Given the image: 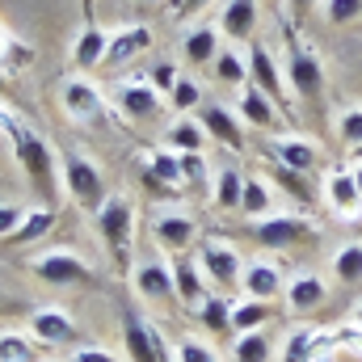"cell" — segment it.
Wrapping results in <instances>:
<instances>
[{
	"label": "cell",
	"instance_id": "1",
	"mask_svg": "<svg viewBox=\"0 0 362 362\" xmlns=\"http://www.w3.org/2000/svg\"><path fill=\"white\" fill-rule=\"evenodd\" d=\"M93 223H97V236L110 249V262L118 270H131V240H135V206H131V198L127 194H110L93 211Z\"/></svg>",
	"mask_w": 362,
	"mask_h": 362
},
{
	"label": "cell",
	"instance_id": "2",
	"mask_svg": "<svg viewBox=\"0 0 362 362\" xmlns=\"http://www.w3.org/2000/svg\"><path fill=\"white\" fill-rule=\"evenodd\" d=\"M282 76H286V93H295L308 105H320V97H325V64L295 34H286V68H282Z\"/></svg>",
	"mask_w": 362,
	"mask_h": 362
},
{
	"label": "cell",
	"instance_id": "3",
	"mask_svg": "<svg viewBox=\"0 0 362 362\" xmlns=\"http://www.w3.org/2000/svg\"><path fill=\"white\" fill-rule=\"evenodd\" d=\"M59 177H64L68 198H72L76 206H85L89 215L110 198V189H105V173L97 169V160L81 156V152H64V160H59Z\"/></svg>",
	"mask_w": 362,
	"mask_h": 362
},
{
	"label": "cell",
	"instance_id": "4",
	"mask_svg": "<svg viewBox=\"0 0 362 362\" xmlns=\"http://www.w3.org/2000/svg\"><path fill=\"white\" fill-rule=\"evenodd\" d=\"M253 236H257L262 249L291 253V249L316 240V223H312V219H299V215H286V211H270V215L253 219Z\"/></svg>",
	"mask_w": 362,
	"mask_h": 362
},
{
	"label": "cell",
	"instance_id": "5",
	"mask_svg": "<svg viewBox=\"0 0 362 362\" xmlns=\"http://www.w3.org/2000/svg\"><path fill=\"white\" fill-rule=\"evenodd\" d=\"M30 274L38 282H47V286H89L97 278L89 262L81 253H72V249H47V253L30 257Z\"/></svg>",
	"mask_w": 362,
	"mask_h": 362
},
{
	"label": "cell",
	"instance_id": "6",
	"mask_svg": "<svg viewBox=\"0 0 362 362\" xmlns=\"http://www.w3.org/2000/svg\"><path fill=\"white\" fill-rule=\"evenodd\" d=\"M198 266L206 274V282L211 286H219V291H232V286H240V274H245V257H240V249L232 245V240H219V236H206L202 245H198Z\"/></svg>",
	"mask_w": 362,
	"mask_h": 362
},
{
	"label": "cell",
	"instance_id": "7",
	"mask_svg": "<svg viewBox=\"0 0 362 362\" xmlns=\"http://www.w3.org/2000/svg\"><path fill=\"white\" fill-rule=\"evenodd\" d=\"M8 139H13V152H17V160H21V169L30 173V181H55V156H51V144L38 135V131H30L21 118L8 127Z\"/></svg>",
	"mask_w": 362,
	"mask_h": 362
},
{
	"label": "cell",
	"instance_id": "8",
	"mask_svg": "<svg viewBox=\"0 0 362 362\" xmlns=\"http://www.w3.org/2000/svg\"><path fill=\"white\" fill-rule=\"evenodd\" d=\"M148 228H152V240H156L165 253H173V257H181V253L198 240V223H194V215L181 211V206H160V211H152Z\"/></svg>",
	"mask_w": 362,
	"mask_h": 362
},
{
	"label": "cell",
	"instance_id": "9",
	"mask_svg": "<svg viewBox=\"0 0 362 362\" xmlns=\"http://www.w3.org/2000/svg\"><path fill=\"white\" fill-rule=\"evenodd\" d=\"M320 194H325L329 211L341 223H358L362 219V185L354 177V169H329L325 181H320Z\"/></svg>",
	"mask_w": 362,
	"mask_h": 362
},
{
	"label": "cell",
	"instance_id": "10",
	"mask_svg": "<svg viewBox=\"0 0 362 362\" xmlns=\"http://www.w3.org/2000/svg\"><path fill=\"white\" fill-rule=\"evenodd\" d=\"M282 303H286V312H295V316H312V312H320V308L329 303V282H325V274L320 270L286 274Z\"/></svg>",
	"mask_w": 362,
	"mask_h": 362
},
{
	"label": "cell",
	"instance_id": "11",
	"mask_svg": "<svg viewBox=\"0 0 362 362\" xmlns=\"http://www.w3.org/2000/svg\"><path fill=\"white\" fill-rule=\"evenodd\" d=\"M266 156L282 169H295V173H316L320 169V144L308 139V135H270L266 144Z\"/></svg>",
	"mask_w": 362,
	"mask_h": 362
},
{
	"label": "cell",
	"instance_id": "12",
	"mask_svg": "<svg viewBox=\"0 0 362 362\" xmlns=\"http://www.w3.org/2000/svg\"><path fill=\"white\" fill-rule=\"evenodd\" d=\"M114 101L122 105V114H127V118L148 122V118H156V114H160L165 93L156 89L148 76H127V81H118V85H114Z\"/></svg>",
	"mask_w": 362,
	"mask_h": 362
},
{
	"label": "cell",
	"instance_id": "13",
	"mask_svg": "<svg viewBox=\"0 0 362 362\" xmlns=\"http://www.w3.org/2000/svg\"><path fill=\"white\" fill-rule=\"evenodd\" d=\"M198 122L206 127V135H211L219 148H228V152H240V148H245V122H240V114H236L232 105H223V101H202V105H198Z\"/></svg>",
	"mask_w": 362,
	"mask_h": 362
},
{
	"label": "cell",
	"instance_id": "14",
	"mask_svg": "<svg viewBox=\"0 0 362 362\" xmlns=\"http://www.w3.org/2000/svg\"><path fill=\"white\" fill-rule=\"evenodd\" d=\"M245 64H249V81L245 85H257V89L274 97L278 105H282V97H286V76H282V68H278V59H274V51L266 42H249L245 47Z\"/></svg>",
	"mask_w": 362,
	"mask_h": 362
},
{
	"label": "cell",
	"instance_id": "15",
	"mask_svg": "<svg viewBox=\"0 0 362 362\" xmlns=\"http://www.w3.org/2000/svg\"><path fill=\"white\" fill-rule=\"evenodd\" d=\"M59 105H64V114L72 122H93V118L105 114V93L85 76H68L64 89H59Z\"/></svg>",
	"mask_w": 362,
	"mask_h": 362
},
{
	"label": "cell",
	"instance_id": "16",
	"mask_svg": "<svg viewBox=\"0 0 362 362\" xmlns=\"http://www.w3.org/2000/svg\"><path fill=\"white\" fill-rule=\"evenodd\" d=\"M131 291L144 303H173L177 299V291H173V266H165V262H139V266H131Z\"/></svg>",
	"mask_w": 362,
	"mask_h": 362
},
{
	"label": "cell",
	"instance_id": "17",
	"mask_svg": "<svg viewBox=\"0 0 362 362\" xmlns=\"http://www.w3.org/2000/svg\"><path fill=\"white\" fill-rule=\"evenodd\" d=\"M257 0H219V17H215V25H219V34L228 38V42H253V34H257Z\"/></svg>",
	"mask_w": 362,
	"mask_h": 362
},
{
	"label": "cell",
	"instance_id": "18",
	"mask_svg": "<svg viewBox=\"0 0 362 362\" xmlns=\"http://www.w3.org/2000/svg\"><path fill=\"white\" fill-rule=\"evenodd\" d=\"M25 333L38 346H68V341H76V320L64 308H34Z\"/></svg>",
	"mask_w": 362,
	"mask_h": 362
},
{
	"label": "cell",
	"instance_id": "19",
	"mask_svg": "<svg viewBox=\"0 0 362 362\" xmlns=\"http://www.w3.org/2000/svg\"><path fill=\"white\" fill-rule=\"evenodd\" d=\"M152 47V30L148 25H118L105 42V68H127L139 55H148Z\"/></svg>",
	"mask_w": 362,
	"mask_h": 362
},
{
	"label": "cell",
	"instance_id": "20",
	"mask_svg": "<svg viewBox=\"0 0 362 362\" xmlns=\"http://www.w3.org/2000/svg\"><path fill=\"white\" fill-rule=\"evenodd\" d=\"M282 286H286V274L278 270L274 262L266 257H253V262H245V274H240V291L249 295V299H282Z\"/></svg>",
	"mask_w": 362,
	"mask_h": 362
},
{
	"label": "cell",
	"instance_id": "21",
	"mask_svg": "<svg viewBox=\"0 0 362 362\" xmlns=\"http://www.w3.org/2000/svg\"><path fill=\"white\" fill-rule=\"evenodd\" d=\"M122 341H127V358L131 362H160V333L139 316V312H122Z\"/></svg>",
	"mask_w": 362,
	"mask_h": 362
},
{
	"label": "cell",
	"instance_id": "22",
	"mask_svg": "<svg viewBox=\"0 0 362 362\" xmlns=\"http://www.w3.org/2000/svg\"><path fill=\"white\" fill-rule=\"evenodd\" d=\"M219 51H223V34H219V25L198 21V25H189L185 38H181V59H185L189 68H206V64H215Z\"/></svg>",
	"mask_w": 362,
	"mask_h": 362
},
{
	"label": "cell",
	"instance_id": "23",
	"mask_svg": "<svg viewBox=\"0 0 362 362\" xmlns=\"http://www.w3.org/2000/svg\"><path fill=\"white\" fill-rule=\"evenodd\" d=\"M236 114H240V122H245V127H253V131H274V127L282 122L278 101H274V97H266L257 85H240Z\"/></svg>",
	"mask_w": 362,
	"mask_h": 362
},
{
	"label": "cell",
	"instance_id": "24",
	"mask_svg": "<svg viewBox=\"0 0 362 362\" xmlns=\"http://www.w3.org/2000/svg\"><path fill=\"white\" fill-rule=\"evenodd\" d=\"M173 291H177V303H185V308H198L211 295V282L198 266V257H185V253L173 257Z\"/></svg>",
	"mask_w": 362,
	"mask_h": 362
},
{
	"label": "cell",
	"instance_id": "25",
	"mask_svg": "<svg viewBox=\"0 0 362 362\" xmlns=\"http://www.w3.org/2000/svg\"><path fill=\"white\" fill-rule=\"evenodd\" d=\"M105 42H110V34L97 30V21H93V25H81V34L72 38V68H76V72L101 68V64H105Z\"/></svg>",
	"mask_w": 362,
	"mask_h": 362
},
{
	"label": "cell",
	"instance_id": "26",
	"mask_svg": "<svg viewBox=\"0 0 362 362\" xmlns=\"http://www.w3.org/2000/svg\"><path fill=\"white\" fill-rule=\"evenodd\" d=\"M206 127L198 122V114H177L165 131V148L173 152H206Z\"/></svg>",
	"mask_w": 362,
	"mask_h": 362
},
{
	"label": "cell",
	"instance_id": "27",
	"mask_svg": "<svg viewBox=\"0 0 362 362\" xmlns=\"http://www.w3.org/2000/svg\"><path fill=\"white\" fill-rule=\"evenodd\" d=\"M270 211H278V206H274V189L266 185V177L245 173V189H240V206H236V215H240L245 223H253V219H262V215H270Z\"/></svg>",
	"mask_w": 362,
	"mask_h": 362
},
{
	"label": "cell",
	"instance_id": "28",
	"mask_svg": "<svg viewBox=\"0 0 362 362\" xmlns=\"http://www.w3.org/2000/svg\"><path fill=\"white\" fill-rule=\"evenodd\" d=\"M139 165H144V169H148L152 177L160 181V185H165L169 194L185 185V177H181V156L173 152V148H148V152L139 156Z\"/></svg>",
	"mask_w": 362,
	"mask_h": 362
},
{
	"label": "cell",
	"instance_id": "29",
	"mask_svg": "<svg viewBox=\"0 0 362 362\" xmlns=\"http://www.w3.org/2000/svg\"><path fill=\"white\" fill-rule=\"evenodd\" d=\"M329 274L341 282V286H358L362 282V240H346L333 249L329 257Z\"/></svg>",
	"mask_w": 362,
	"mask_h": 362
},
{
	"label": "cell",
	"instance_id": "30",
	"mask_svg": "<svg viewBox=\"0 0 362 362\" xmlns=\"http://www.w3.org/2000/svg\"><path fill=\"white\" fill-rule=\"evenodd\" d=\"M274 316V303L266 299H236L232 303V333H257V329H266Z\"/></svg>",
	"mask_w": 362,
	"mask_h": 362
},
{
	"label": "cell",
	"instance_id": "31",
	"mask_svg": "<svg viewBox=\"0 0 362 362\" xmlns=\"http://www.w3.org/2000/svg\"><path fill=\"white\" fill-rule=\"evenodd\" d=\"M240 189H245V173L240 169H215V177H211V202L219 211H236L240 206Z\"/></svg>",
	"mask_w": 362,
	"mask_h": 362
},
{
	"label": "cell",
	"instance_id": "32",
	"mask_svg": "<svg viewBox=\"0 0 362 362\" xmlns=\"http://www.w3.org/2000/svg\"><path fill=\"white\" fill-rule=\"evenodd\" d=\"M194 316H198V325H202L206 333H232V303H228L223 295H215V291L194 308Z\"/></svg>",
	"mask_w": 362,
	"mask_h": 362
},
{
	"label": "cell",
	"instance_id": "33",
	"mask_svg": "<svg viewBox=\"0 0 362 362\" xmlns=\"http://www.w3.org/2000/svg\"><path fill=\"white\" fill-rule=\"evenodd\" d=\"M51 228H55V211L51 206H25V219L13 232V245H38Z\"/></svg>",
	"mask_w": 362,
	"mask_h": 362
},
{
	"label": "cell",
	"instance_id": "34",
	"mask_svg": "<svg viewBox=\"0 0 362 362\" xmlns=\"http://www.w3.org/2000/svg\"><path fill=\"white\" fill-rule=\"evenodd\" d=\"M232 358H236V362H270L274 358L270 333H266V329H257V333H236Z\"/></svg>",
	"mask_w": 362,
	"mask_h": 362
},
{
	"label": "cell",
	"instance_id": "35",
	"mask_svg": "<svg viewBox=\"0 0 362 362\" xmlns=\"http://www.w3.org/2000/svg\"><path fill=\"white\" fill-rule=\"evenodd\" d=\"M0 362H38V341L21 329L0 333Z\"/></svg>",
	"mask_w": 362,
	"mask_h": 362
},
{
	"label": "cell",
	"instance_id": "36",
	"mask_svg": "<svg viewBox=\"0 0 362 362\" xmlns=\"http://www.w3.org/2000/svg\"><path fill=\"white\" fill-rule=\"evenodd\" d=\"M211 68H215V76H219L223 85H245V81H249V64H245L240 47H223Z\"/></svg>",
	"mask_w": 362,
	"mask_h": 362
},
{
	"label": "cell",
	"instance_id": "37",
	"mask_svg": "<svg viewBox=\"0 0 362 362\" xmlns=\"http://www.w3.org/2000/svg\"><path fill=\"white\" fill-rule=\"evenodd\" d=\"M337 135H341V144H346L350 152H358L362 148V105L337 110Z\"/></svg>",
	"mask_w": 362,
	"mask_h": 362
},
{
	"label": "cell",
	"instance_id": "38",
	"mask_svg": "<svg viewBox=\"0 0 362 362\" xmlns=\"http://www.w3.org/2000/svg\"><path fill=\"white\" fill-rule=\"evenodd\" d=\"M169 101H173V114H189V110H198L206 97H202V85L198 81H189V76H181L173 93H169Z\"/></svg>",
	"mask_w": 362,
	"mask_h": 362
},
{
	"label": "cell",
	"instance_id": "39",
	"mask_svg": "<svg viewBox=\"0 0 362 362\" xmlns=\"http://www.w3.org/2000/svg\"><path fill=\"white\" fill-rule=\"evenodd\" d=\"M320 13L329 25H350V21H358L362 0H320Z\"/></svg>",
	"mask_w": 362,
	"mask_h": 362
},
{
	"label": "cell",
	"instance_id": "40",
	"mask_svg": "<svg viewBox=\"0 0 362 362\" xmlns=\"http://www.w3.org/2000/svg\"><path fill=\"white\" fill-rule=\"evenodd\" d=\"M308 173H295V169H282V165H274V181L295 198V202H312V185H308Z\"/></svg>",
	"mask_w": 362,
	"mask_h": 362
},
{
	"label": "cell",
	"instance_id": "41",
	"mask_svg": "<svg viewBox=\"0 0 362 362\" xmlns=\"http://www.w3.org/2000/svg\"><path fill=\"white\" fill-rule=\"evenodd\" d=\"M173 354H177V362H219L215 346H211V341H202V337H181Z\"/></svg>",
	"mask_w": 362,
	"mask_h": 362
},
{
	"label": "cell",
	"instance_id": "42",
	"mask_svg": "<svg viewBox=\"0 0 362 362\" xmlns=\"http://www.w3.org/2000/svg\"><path fill=\"white\" fill-rule=\"evenodd\" d=\"M177 156H181V177H185V185H202V181L215 177L202 152H177Z\"/></svg>",
	"mask_w": 362,
	"mask_h": 362
},
{
	"label": "cell",
	"instance_id": "43",
	"mask_svg": "<svg viewBox=\"0 0 362 362\" xmlns=\"http://www.w3.org/2000/svg\"><path fill=\"white\" fill-rule=\"evenodd\" d=\"M21 219H25L21 202H0V240H13V232L21 228Z\"/></svg>",
	"mask_w": 362,
	"mask_h": 362
},
{
	"label": "cell",
	"instance_id": "44",
	"mask_svg": "<svg viewBox=\"0 0 362 362\" xmlns=\"http://www.w3.org/2000/svg\"><path fill=\"white\" fill-rule=\"evenodd\" d=\"M72 362H122V358L105 346H81V350H72Z\"/></svg>",
	"mask_w": 362,
	"mask_h": 362
},
{
	"label": "cell",
	"instance_id": "45",
	"mask_svg": "<svg viewBox=\"0 0 362 362\" xmlns=\"http://www.w3.org/2000/svg\"><path fill=\"white\" fill-rule=\"evenodd\" d=\"M148 81H152V85H156L160 93H173V85L181 81V72H177V64H160V68H156Z\"/></svg>",
	"mask_w": 362,
	"mask_h": 362
},
{
	"label": "cell",
	"instance_id": "46",
	"mask_svg": "<svg viewBox=\"0 0 362 362\" xmlns=\"http://www.w3.org/2000/svg\"><path fill=\"white\" fill-rule=\"evenodd\" d=\"M215 0H177V13L173 17H194V13H206Z\"/></svg>",
	"mask_w": 362,
	"mask_h": 362
},
{
	"label": "cell",
	"instance_id": "47",
	"mask_svg": "<svg viewBox=\"0 0 362 362\" xmlns=\"http://www.w3.org/2000/svg\"><path fill=\"white\" fill-rule=\"evenodd\" d=\"M312 4H316V0H282V13H286L291 21H303V13H308Z\"/></svg>",
	"mask_w": 362,
	"mask_h": 362
},
{
	"label": "cell",
	"instance_id": "48",
	"mask_svg": "<svg viewBox=\"0 0 362 362\" xmlns=\"http://www.w3.org/2000/svg\"><path fill=\"white\" fill-rule=\"evenodd\" d=\"M81 21H85V25L97 21V0H81Z\"/></svg>",
	"mask_w": 362,
	"mask_h": 362
},
{
	"label": "cell",
	"instance_id": "49",
	"mask_svg": "<svg viewBox=\"0 0 362 362\" xmlns=\"http://www.w3.org/2000/svg\"><path fill=\"white\" fill-rule=\"evenodd\" d=\"M17 122V114L8 110V105H0V135H8V127Z\"/></svg>",
	"mask_w": 362,
	"mask_h": 362
},
{
	"label": "cell",
	"instance_id": "50",
	"mask_svg": "<svg viewBox=\"0 0 362 362\" xmlns=\"http://www.w3.org/2000/svg\"><path fill=\"white\" fill-rule=\"evenodd\" d=\"M156 346H160V362H177V354H173V350H169L165 341H156Z\"/></svg>",
	"mask_w": 362,
	"mask_h": 362
},
{
	"label": "cell",
	"instance_id": "51",
	"mask_svg": "<svg viewBox=\"0 0 362 362\" xmlns=\"http://www.w3.org/2000/svg\"><path fill=\"white\" fill-rule=\"evenodd\" d=\"M350 325H354V329H362V303L354 308V312H350Z\"/></svg>",
	"mask_w": 362,
	"mask_h": 362
},
{
	"label": "cell",
	"instance_id": "52",
	"mask_svg": "<svg viewBox=\"0 0 362 362\" xmlns=\"http://www.w3.org/2000/svg\"><path fill=\"white\" fill-rule=\"evenodd\" d=\"M135 4H165V0H135Z\"/></svg>",
	"mask_w": 362,
	"mask_h": 362
},
{
	"label": "cell",
	"instance_id": "53",
	"mask_svg": "<svg viewBox=\"0 0 362 362\" xmlns=\"http://www.w3.org/2000/svg\"><path fill=\"white\" fill-rule=\"evenodd\" d=\"M0 93H4V72H0Z\"/></svg>",
	"mask_w": 362,
	"mask_h": 362
}]
</instances>
